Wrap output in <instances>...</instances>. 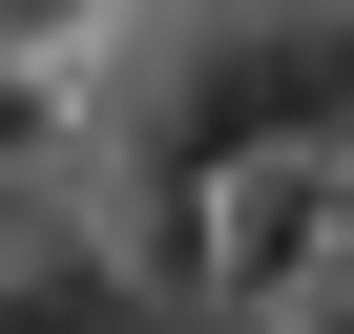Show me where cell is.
I'll use <instances>...</instances> for the list:
<instances>
[{"label":"cell","instance_id":"6da1fadb","mask_svg":"<svg viewBox=\"0 0 354 334\" xmlns=\"http://www.w3.org/2000/svg\"><path fill=\"white\" fill-rule=\"evenodd\" d=\"M333 251H354V146H271V167L209 188V292L230 313H292Z\"/></svg>","mask_w":354,"mask_h":334},{"label":"cell","instance_id":"7a4b0ae2","mask_svg":"<svg viewBox=\"0 0 354 334\" xmlns=\"http://www.w3.org/2000/svg\"><path fill=\"white\" fill-rule=\"evenodd\" d=\"M0 334H146V292L104 272V230H84L63 188L0 209Z\"/></svg>","mask_w":354,"mask_h":334},{"label":"cell","instance_id":"3957f363","mask_svg":"<svg viewBox=\"0 0 354 334\" xmlns=\"http://www.w3.org/2000/svg\"><path fill=\"white\" fill-rule=\"evenodd\" d=\"M63 146H84V63H63V42H0V209H21Z\"/></svg>","mask_w":354,"mask_h":334},{"label":"cell","instance_id":"277c9868","mask_svg":"<svg viewBox=\"0 0 354 334\" xmlns=\"http://www.w3.org/2000/svg\"><path fill=\"white\" fill-rule=\"evenodd\" d=\"M250 334H354V251H333V272H313L292 313H250Z\"/></svg>","mask_w":354,"mask_h":334}]
</instances>
